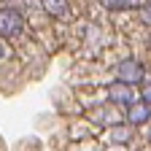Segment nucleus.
I'll use <instances>...</instances> for the list:
<instances>
[{"label":"nucleus","mask_w":151,"mask_h":151,"mask_svg":"<svg viewBox=\"0 0 151 151\" xmlns=\"http://www.w3.org/2000/svg\"><path fill=\"white\" fill-rule=\"evenodd\" d=\"M22 30H24V19H22V14L14 11V8H0V35L14 38V35L22 32Z\"/></svg>","instance_id":"obj_1"},{"label":"nucleus","mask_w":151,"mask_h":151,"mask_svg":"<svg viewBox=\"0 0 151 151\" xmlns=\"http://www.w3.org/2000/svg\"><path fill=\"white\" fill-rule=\"evenodd\" d=\"M116 76H119V81H124V84H138V81H143V78H146V70H143V65H140L138 60L127 57V60H122V62H119Z\"/></svg>","instance_id":"obj_2"},{"label":"nucleus","mask_w":151,"mask_h":151,"mask_svg":"<svg viewBox=\"0 0 151 151\" xmlns=\"http://www.w3.org/2000/svg\"><path fill=\"white\" fill-rule=\"evenodd\" d=\"M108 100H113V103H132V89H129V84L113 81L108 86Z\"/></svg>","instance_id":"obj_3"},{"label":"nucleus","mask_w":151,"mask_h":151,"mask_svg":"<svg viewBox=\"0 0 151 151\" xmlns=\"http://www.w3.org/2000/svg\"><path fill=\"white\" fill-rule=\"evenodd\" d=\"M127 116H129V122L132 124H143V122H148L151 119V103H140V105H129V113H127Z\"/></svg>","instance_id":"obj_4"},{"label":"nucleus","mask_w":151,"mask_h":151,"mask_svg":"<svg viewBox=\"0 0 151 151\" xmlns=\"http://www.w3.org/2000/svg\"><path fill=\"white\" fill-rule=\"evenodd\" d=\"M41 6L51 16H68L70 14V3H68V0H41Z\"/></svg>","instance_id":"obj_5"},{"label":"nucleus","mask_w":151,"mask_h":151,"mask_svg":"<svg viewBox=\"0 0 151 151\" xmlns=\"http://www.w3.org/2000/svg\"><path fill=\"white\" fill-rule=\"evenodd\" d=\"M108 8H140V0H105Z\"/></svg>","instance_id":"obj_6"},{"label":"nucleus","mask_w":151,"mask_h":151,"mask_svg":"<svg viewBox=\"0 0 151 151\" xmlns=\"http://www.w3.org/2000/svg\"><path fill=\"white\" fill-rule=\"evenodd\" d=\"M140 100L151 103V78H143V84H140Z\"/></svg>","instance_id":"obj_7"},{"label":"nucleus","mask_w":151,"mask_h":151,"mask_svg":"<svg viewBox=\"0 0 151 151\" xmlns=\"http://www.w3.org/2000/svg\"><path fill=\"white\" fill-rule=\"evenodd\" d=\"M140 19H143L146 24H151V3H146V6L140 8Z\"/></svg>","instance_id":"obj_8"},{"label":"nucleus","mask_w":151,"mask_h":151,"mask_svg":"<svg viewBox=\"0 0 151 151\" xmlns=\"http://www.w3.org/2000/svg\"><path fill=\"white\" fill-rule=\"evenodd\" d=\"M113 140H129V132L127 129H116L113 132Z\"/></svg>","instance_id":"obj_9"},{"label":"nucleus","mask_w":151,"mask_h":151,"mask_svg":"<svg viewBox=\"0 0 151 151\" xmlns=\"http://www.w3.org/2000/svg\"><path fill=\"white\" fill-rule=\"evenodd\" d=\"M0 57H3V46H0Z\"/></svg>","instance_id":"obj_10"}]
</instances>
